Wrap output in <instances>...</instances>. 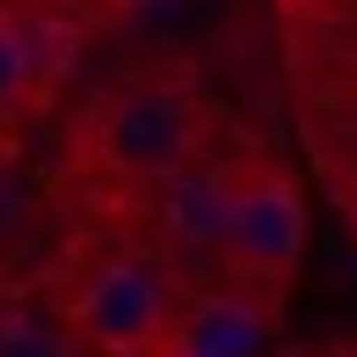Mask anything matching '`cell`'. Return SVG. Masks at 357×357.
<instances>
[{"instance_id": "2", "label": "cell", "mask_w": 357, "mask_h": 357, "mask_svg": "<svg viewBox=\"0 0 357 357\" xmlns=\"http://www.w3.org/2000/svg\"><path fill=\"white\" fill-rule=\"evenodd\" d=\"M197 153V102L175 80H124L88 124V160L117 183H160Z\"/></svg>"}, {"instance_id": "5", "label": "cell", "mask_w": 357, "mask_h": 357, "mask_svg": "<svg viewBox=\"0 0 357 357\" xmlns=\"http://www.w3.org/2000/svg\"><path fill=\"white\" fill-rule=\"evenodd\" d=\"M226 197H234V168H219V160H197V153H190L175 175H160V183H153L160 234H168L175 248H219Z\"/></svg>"}, {"instance_id": "7", "label": "cell", "mask_w": 357, "mask_h": 357, "mask_svg": "<svg viewBox=\"0 0 357 357\" xmlns=\"http://www.w3.org/2000/svg\"><path fill=\"white\" fill-rule=\"evenodd\" d=\"M0 357H73V335L44 314H0Z\"/></svg>"}, {"instance_id": "4", "label": "cell", "mask_w": 357, "mask_h": 357, "mask_svg": "<svg viewBox=\"0 0 357 357\" xmlns=\"http://www.w3.org/2000/svg\"><path fill=\"white\" fill-rule=\"evenodd\" d=\"M270 328H278V314L263 299H248V284H219L175 314L160 357H263Z\"/></svg>"}, {"instance_id": "3", "label": "cell", "mask_w": 357, "mask_h": 357, "mask_svg": "<svg viewBox=\"0 0 357 357\" xmlns=\"http://www.w3.org/2000/svg\"><path fill=\"white\" fill-rule=\"evenodd\" d=\"M219 255H226V278L248 284V291H278L299 270V255H306V197H299V183L284 168L234 175Z\"/></svg>"}, {"instance_id": "8", "label": "cell", "mask_w": 357, "mask_h": 357, "mask_svg": "<svg viewBox=\"0 0 357 357\" xmlns=\"http://www.w3.org/2000/svg\"><path fill=\"white\" fill-rule=\"evenodd\" d=\"M350 226H357V190H350Z\"/></svg>"}, {"instance_id": "1", "label": "cell", "mask_w": 357, "mask_h": 357, "mask_svg": "<svg viewBox=\"0 0 357 357\" xmlns=\"http://www.w3.org/2000/svg\"><path fill=\"white\" fill-rule=\"evenodd\" d=\"M183 291L153 255H109V263L80 270L66 291V335L95 357H160Z\"/></svg>"}, {"instance_id": "6", "label": "cell", "mask_w": 357, "mask_h": 357, "mask_svg": "<svg viewBox=\"0 0 357 357\" xmlns=\"http://www.w3.org/2000/svg\"><path fill=\"white\" fill-rule=\"evenodd\" d=\"M37 88H44V59H37V37H29V15L0 8V117H15Z\"/></svg>"}]
</instances>
